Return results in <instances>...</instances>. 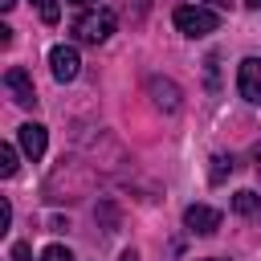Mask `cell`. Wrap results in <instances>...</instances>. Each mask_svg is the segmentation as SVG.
<instances>
[{"label": "cell", "mask_w": 261, "mask_h": 261, "mask_svg": "<svg viewBox=\"0 0 261 261\" xmlns=\"http://www.w3.org/2000/svg\"><path fill=\"white\" fill-rule=\"evenodd\" d=\"M196 4H200V0H196ZM204 4H224V0H204Z\"/></svg>", "instance_id": "44dd1931"}, {"label": "cell", "mask_w": 261, "mask_h": 261, "mask_svg": "<svg viewBox=\"0 0 261 261\" xmlns=\"http://www.w3.org/2000/svg\"><path fill=\"white\" fill-rule=\"evenodd\" d=\"M147 98H151V106L163 110V114H175V110L184 106V94H179V86H175L171 77H147Z\"/></svg>", "instance_id": "3957f363"}, {"label": "cell", "mask_w": 261, "mask_h": 261, "mask_svg": "<svg viewBox=\"0 0 261 261\" xmlns=\"http://www.w3.org/2000/svg\"><path fill=\"white\" fill-rule=\"evenodd\" d=\"M249 159H253V167H257V175H261V143H257V147L249 151Z\"/></svg>", "instance_id": "2e32d148"}, {"label": "cell", "mask_w": 261, "mask_h": 261, "mask_svg": "<svg viewBox=\"0 0 261 261\" xmlns=\"http://www.w3.org/2000/svg\"><path fill=\"white\" fill-rule=\"evenodd\" d=\"M232 212H237V216H253V212H261V196L249 192V188L237 192V196H232Z\"/></svg>", "instance_id": "30bf717a"}, {"label": "cell", "mask_w": 261, "mask_h": 261, "mask_svg": "<svg viewBox=\"0 0 261 261\" xmlns=\"http://www.w3.org/2000/svg\"><path fill=\"white\" fill-rule=\"evenodd\" d=\"M204 261H220V257H204Z\"/></svg>", "instance_id": "7402d4cb"}, {"label": "cell", "mask_w": 261, "mask_h": 261, "mask_svg": "<svg viewBox=\"0 0 261 261\" xmlns=\"http://www.w3.org/2000/svg\"><path fill=\"white\" fill-rule=\"evenodd\" d=\"M69 4H82V8H94L98 0H69Z\"/></svg>", "instance_id": "ac0fdd59"}, {"label": "cell", "mask_w": 261, "mask_h": 261, "mask_svg": "<svg viewBox=\"0 0 261 261\" xmlns=\"http://www.w3.org/2000/svg\"><path fill=\"white\" fill-rule=\"evenodd\" d=\"M8 224H12V204L0 200V232H8Z\"/></svg>", "instance_id": "9a60e30c"}, {"label": "cell", "mask_w": 261, "mask_h": 261, "mask_svg": "<svg viewBox=\"0 0 261 261\" xmlns=\"http://www.w3.org/2000/svg\"><path fill=\"white\" fill-rule=\"evenodd\" d=\"M232 171H237V159L232 155H212V167H208V179L212 184H224Z\"/></svg>", "instance_id": "9c48e42d"}, {"label": "cell", "mask_w": 261, "mask_h": 261, "mask_svg": "<svg viewBox=\"0 0 261 261\" xmlns=\"http://www.w3.org/2000/svg\"><path fill=\"white\" fill-rule=\"evenodd\" d=\"M49 69H53L57 82H73L77 69H82L77 49H73V45H53V49H49Z\"/></svg>", "instance_id": "52a82bcc"}, {"label": "cell", "mask_w": 261, "mask_h": 261, "mask_svg": "<svg viewBox=\"0 0 261 261\" xmlns=\"http://www.w3.org/2000/svg\"><path fill=\"white\" fill-rule=\"evenodd\" d=\"M114 24H118V16H114L110 8H86V12L73 20V41H82V45H102V41H110Z\"/></svg>", "instance_id": "6da1fadb"}, {"label": "cell", "mask_w": 261, "mask_h": 261, "mask_svg": "<svg viewBox=\"0 0 261 261\" xmlns=\"http://www.w3.org/2000/svg\"><path fill=\"white\" fill-rule=\"evenodd\" d=\"M245 4H249V8H253V12H261V0H245Z\"/></svg>", "instance_id": "d6986e66"}, {"label": "cell", "mask_w": 261, "mask_h": 261, "mask_svg": "<svg viewBox=\"0 0 261 261\" xmlns=\"http://www.w3.org/2000/svg\"><path fill=\"white\" fill-rule=\"evenodd\" d=\"M0 175H4V179L16 175V147H12V143H0Z\"/></svg>", "instance_id": "8fae6325"}, {"label": "cell", "mask_w": 261, "mask_h": 261, "mask_svg": "<svg viewBox=\"0 0 261 261\" xmlns=\"http://www.w3.org/2000/svg\"><path fill=\"white\" fill-rule=\"evenodd\" d=\"M171 20H175V29H179L184 37H192V41L220 29V16H216L208 4H179V8L171 12Z\"/></svg>", "instance_id": "7a4b0ae2"}, {"label": "cell", "mask_w": 261, "mask_h": 261, "mask_svg": "<svg viewBox=\"0 0 261 261\" xmlns=\"http://www.w3.org/2000/svg\"><path fill=\"white\" fill-rule=\"evenodd\" d=\"M8 257H12V261H33V249H29V245H20V241H16V245H12V249H8Z\"/></svg>", "instance_id": "5bb4252c"}, {"label": "cell", "mask_w": 261, "mask_h": 261, "mask_svg": "<svg viewBox=\"0 0 261 261\" xmlns=\"http://www.w3.org/2000/svg\"><path fill=\"white\" fill-rule=\"evenodd\" d=\"M41 261H73V253H69L65 245H49V249L41 253Z\"/></svg>", "instance_id": "4fadbf2b"}, {"label": "cell", "mask_w": 261, "mask_h": 261, "mask_svg": "<svg viewBox=\"0 0 261 261\" xmlns=\"http://www.w3.org/2000/svg\"><path fill=\"white\" fill-rule=\"evenodd\" d=\"M184 228L200 232V237H212L220 228V208H212V204H188L184 208Z\"/></svg>", "instance_id": "277c9868"}, {"label": "cell", "mask_w": 261, "mask_h": 261, "mask_svg": "<svg viewBox=\"0 0 261 261\" xmlns=\"http://www.w3.org/2000/svg\"><path fill=\"white\" fill-rule=\"evenodd\" d=\"M237 90H241L245 102L261 106V57H245L237 65Z\"/></svg>", "instance_id": "5b68a950"}, {"label": "cell", "mask_w": 261, "mask_h": 261, "mask_svg": "<svg viewBox=\"0 0 261 261\" xmlns=\"http://www.w3.org/2000/svg\"><path fill=\"white\" fill-rule=\"evenodd\" d=\"M4 90L12 94V102L16 106H37V90H33V77H29V69H20V65H12V69H4Z\"/></svg>", "instance_id": "8992f818"}, {"label": "cell", "mask_w": 261, "mask_h": 261, "mask_svg": "<svg viewBox=\"0 0 261 261\" xmlns=\"http://www.w3.org/2000/svg\"><path fill=\"white\" fill-rule=\"evenodd\" d=\"M118 261H139V253H135V249H122V253H118Z\"/></svg>", "instance_id": "e0dca14e"}, {"label": "cell", "mask_w": 261, "mask_h": 261, "mask_svg": "<svg viewBox=\"0 0 261 261\" xmlns=\"http://www.w3.org/2000/svg\"><path fill=\"white\" fill-rule=\"evenodd\" d=\"M33 8L41 12L45 24H57V20H61V4H57V0H33Z\"/></svg>", "instance_id": "7c38bea8"}, {"label": "cell", "mask_w": 261, "mask_h": 261, "mask_svg": "<svg viewBox=\"0 0 261 261\" xmlns=\"http://www.w3.org/2000/svg\"><path fill=\"white\" fill-rule=\"evenodd\" d=\"M12 4H16V0H0V8H4V12H8V8H12Z\"/></svg>", "instance_id": "ffe728a7"}, {"label": "cell", "mask_w": 261, "mask_h": 261, "mask_svg": "<svg viewBox=\"0 0 261 261\" xmlns=\"http://www.w3.org/2000/svg\"><path fill=\"white\" fill-rule=\"evenodd\" d=\"M16 139H20V151L37 163L41 155H45V147H49V130L41 126V122H24V126H16Z\"/></svg>", "instance_id": "ba28073f"}]
</instances>
